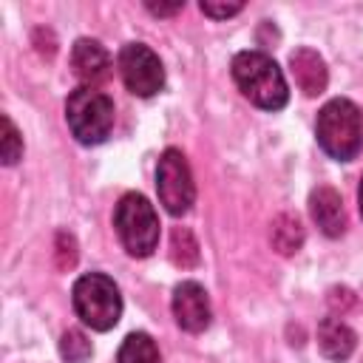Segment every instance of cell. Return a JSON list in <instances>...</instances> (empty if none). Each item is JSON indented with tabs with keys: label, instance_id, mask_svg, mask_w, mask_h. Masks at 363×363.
<instances>
[{
	"label": "cell",
	"instance_id": "obj_1",
	"mask_svg": "<svg viewBox=\"0 0 363 363\" xmlns=\"http://www.w3.org/2000/svg\"><path fill=\"white\" fill-rule=\"evenodd\" d=\"M238 91L264 111H281L289 102L286 79L278 62L264 51H238L230 62Z\"/></svg>",
	"mask_w": 363,
	"mask_h": 363
},
{
	"label": "cell",
	"instance_id": "obj_2",
	"mask_svg": "<svg viewBox=\"0 0 363 363\" xmlns=\"http://www.w3.org/2000/svg\"><path fill=\"white\" fill-rule=\"evenodd\" d=\"M318 145L337 162H352L363 147V113L352 99H329L315 122Z\"/></svg>",
	"mask_w": 363,
	"mask_h": 363
},
{
	"label": "cell",
	"instance_id": "obj_3",
	"mask_svg": "<svg viewBox=\"0 0 363 363\" xmlns=\"http://www.w3.org/2000/svg\"><path fill=\"white\" fill-rule=\"evenodd\" d=\"M71 301H74L77 318L96 332H108L119 323L122 295H119V286L113 284V278H108L102 272H88V275L77 278V284L71 289Z\"/></svg>",
	"mask_w": 363,
	"mask_h": 363
},
{
	"label": "cell",
	"instance_id": "obj_4",
	"mask_svg": "<svg viewBox=\"0 0 363 363\" xmlns=\"http://www.w3.org/2000/svg\"><path fill=\"white\" fill-rule=\"evenodd\" d=\"M113 102L99 88L82 85L68 94L65 102V122L79 145H99L113 130Z\"/></svg>",
	"mask_w": 363,
	"mask_h": 363
},
{
	"label": "cell",
	"instance_id": "obj_5",
	"mask_svg": "<svg viewBox=\"0 0 363 363\" xmlns=\"http://www.w3.org/2000/svg\"><path fill=\"white\" fill-rule=\"evenodd\" d=\"M113 227L133 258H147L159 244V216L142 193H125L113 210Z\"/></svg>",
	"mask_w": 363,
	"mask_h": 363
},
{
	"label": "cell",
	"instance_id": "obj_6",
	"mask_svg": "<svg viewBox=\"0 0 363 363\" xmlns=\"http://www.w3.org/2000/svg\"><path fill=\"white\" fill-rule=\"evenodd\" d=\"M156 193L170 216H182L196 201V184L190 164L179 147H167L156 164Z\"/></svg>",
	"mask_w": 363,
	"mask_h": 363
},
{
	"label": "cell",
	"instance_id": "obj_7",
	"mask_svg": "<svg viewBox=\"0 0 363 363\" xmlns=\"http://www.w3.org/2000/svg\"><path fill=\"white\" fill-rule=\"evenodd\" d=\"M119 74L130 94L153 96L164 88V68L162 60L145 43H125L119 51Z\"/></svg>",
	"mask_w": 363,
	"mask_h": 363
},
{
	"label": "cell",
	"instance_id": "obj_8",
	"mask_svg": "<svg viewBox=\"0 0 363 363\" xmlns=\"http://www.w3.org/2000/svg\"><path fill=\"white\" fill-rule=\"evenodd\" d=\"M173 318L184 332H204L210 326V298L199 281H182L173 289Z\"/></svg>",
	"mask_w": 363,
	"mask_h": 363
},
{
	"label": "cell",
	"instance_id": "obj_9",
	"mask_svg": "<svg viewBox=\"0 0 363 363\" xmlns=\"http://www.w3.org/2000/svg\"><path fill=\"white\" fill-rule=\"evenodd\" d=\"M71 68L82 82H88L94 88V82H102L108 77L111 57H108V51H105V45L99 40L79 37L74 43V48H71Z\"/></svg>",
	"mask_w": 363,
	"mask_h": 363
},
{
	"label": "cell",
	"instance_id": "obj_10",
	"mask_svg": "<svg viewBox=\"0 0 363 363\" xmlns=\"http://www.w3.org/2000/svg\"><path fill=\"white\" fill-rule=\"evenodd\" d=\"M309 213H312V218L323 235L337 238L346 233V210H343V199L337 190H332V187L312 190L309 193Z\"/></svg>",
	"mask_w": 363,
	"mask_h": 363
},
{
	"label": "cell",
	"instance_id": "obj_11",
	"mask_svg": "<svg viewBox=\"0 0 363 363\" xmlns=\"http://www.w3.org/2000/svg\"><path fill=\"white\" fill-rule=\"evenodd\" d=\"M289 71L298 82V88L306 94V96H318L326 91V82H329V71H326V62L318 51L312 48H295L289 54Z\"/></svg>",
	"mask_w": 363,
	"mask_h": 363
},
{
	"label": "cell",
	"instance_id": "obj_12",
	"mask_svg": "<svg viewBox=\"0 0 363 363\" xmlns=\"http://www.w3.org/2000/svg\"><path fill=\"white\" fill-rule=\"evenodd\" d=\"M354 346H357V337L340 318H323L318 323V349H320L323 357H329L335 363H343V360L352 357Z\"/></svg>",
	"mask_w": 363,
	"mask_h": 363
},
{
	"label": "cell",
	"instance_id": "obj_13",
	"mask_svg": "<svg viewBox=\"0 0 363 363\" xmlns=\"http://www.w3.org/2000/svg\"><path fill=\"white\" fill-rule=\"evenodd\" d=\"M269 241H272V247H275L281 255H292V252H298L301 244H303V227H301L298 216H292V213H281V216H275Z\"/></svg>",
	"mask_w": 363,
	"mask_h": 363
},
{
	"label": "cell",
	"instance_id": "obj_14",
	"mask_svg": "<svg viewBox=\"0 0 363 363\" xmlns=\"http://www.w3.org/2000/svg\"><path fill=\"white\" fill-rule=\"evenodd\" d=\"M116 363H162V354H159V346L153 343L150 335L130 332L119 346Z\"/></svg>",
	"mask_w": 363,
	"mask_h": 363
},
{
	"label": "cell",
	"instance_id": "obj_15",
	"mask_svg": "<svg viewBox=\"0 0 363 363\" xmlns=\"http://www.w3.org/2000/svg\"><path fill=\"white\" fill-rule=\"evenodd\" d=\"M170 261L179 269H193L199 264V241L187 227H176L170 233Z\"/></svg>",
	"mask_w": 363,
	"mask_h": 363
},
{
	"label": "cell",
	"instance_id": "obj_16",
	"mask_svg": "<svg viewBox=\"0 0 363 363\" xmlns=\"http://www.w3.org/2000/svg\"><path fill=\"white\" fill-rule=\"evenodd\" d=\"M60 354L65 363H85L94 354V346L82 329H65L60 337Z\"/></svg>",
	"mask_w": 363,
	"mask_h": 363
},
{
	"label": "cell",
	"instance_id": "obj_17",
	"mask_svg": "<svg viewBox=\"0 0 363 363\" xmlns=\"http://www.w3.org/2000/svg\"><path fill=\"white\" fill-rule=\"evenodd\" d=\"M0 153H3V164H17V159L23 156V136L14 128L11 116H6V113H3V147H0Z\"/></svg>",
	"mask_w": 363,
	"mask_h": 363
},
{
	"label": "cell",
	"instance_id": "obj_18",
	"mask_svg": "<svg viewBox=\"0 0 363 363\" xmlns=\"http://www.w3.org/2000/svg\"><path fill=\"white\" fill-rule=\"evenodd\" d=\"M54 258H57V269H71L77 264V241L71 233H57Z\"/></svg>",
	"mask_w": 363,
	"mask_h": 363
},
{
	"label": "cell",
	"instance_id": "obj_19",
	"mask_svg": "<svg viewBox=\"0 0 363 363\" xmlns=\"http://www.w3.org/2000/svg\"><path fill=\"white\" fill-rule=\"evenodd\" d=\"M244 9V3H213V0H201V11L213 20H227L233 14H238Z\"/></svg>",
	"mask_w": 363,
	"mask_h": 363
},
{
	"label": "cell",
	"instance_id": "obj_20",
	"mask_svg": "<svg viewBox=\"0 0 363 363\" xmlns=\"http://www.w3.org/2000/svg\"><path fill=\"white\" fill-rule=\"evenodd\" d=\"M326 301H329V306H332L335 312H346V309L354 303V295H352V289H346V286H332Z\"/></svg>",
	"mask_w": 363,
	"mask_h": 363
},
{
	"label": "cell",
	"instance_id": "obj_21",
	"mask_svg": "<svg viewBox=\"0 0 363 363\" xmlns=\"http://www.w3.org/2000/svg\"><path fill=\"white\" fill-rule=\"evenodd\" d=\"M184 9V3L179 0V3H147V11L150 14H156V17H170V14H176V11H182Z\"/></svg>",
	"mask_w": 363,
	"mask_h": 363
},
{
	"label": "cell",
	"instance_id": "obj_22",
	"mask_svg": "<svg viewBox=\"0 0 363 363\" xmlns=\"http://www.w3.org/2000/svg\"><path fill=\"white\" fill-rule=\"evenodd\" d=\"M357 204H360V216H363V179H360V187H357Z\"/></svg>",
	"mask_w": 363,
	"mask_h": 363
}]
</instances>
